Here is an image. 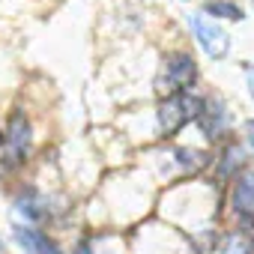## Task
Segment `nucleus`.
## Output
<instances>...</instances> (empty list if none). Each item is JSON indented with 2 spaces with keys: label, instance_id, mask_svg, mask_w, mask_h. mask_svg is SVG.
I'll return each mask as SVG.
<instances>
[{
  "label": "nucleus",
  "instance_id": "nucleus-1",
  "mask_svg": "<svg viewBox=\"0 0 254 254\" xmlns=\"http://www.w3.org/2000/svg\"><path fill=\"white\" fill-rule=\"evenodd\" d=\"M194 78H197L194 57L186 54V51H177V54H168L162 60V69H159V78H156V90H159L162 99L177 96V93H189Z\"/></svg>",
  "mask_w": 254,
  "mask_h": 254
},
{
  "label": "nucleus",
  "instance_id": "nucleus-2",
  "mask_svg": "<svg viewBox=\"0 0 254 254\" xmlns=\"http://www.w3.org/2000/svg\"><path fill=\"white\" fill-rule=\"evenodd\" d=\"M27 153H30V123H27L24 111H15L6 120L3 138H0V156H3L0 162H3L6 171H12L27 162Z\"/></svg>",
  "mask_w": 254,
  "mask_h": 254
},
{
  "label": "nucleus",
  "instance_id": "nucleus-3",
  "mask_svg": "<svg viewBox=\"0 0 254 254\" xmlns=\"http://www.w3.org/2000/svg\"><path fill=\"white\" fill-rule=\"evenodd\" d=\"M200 105H203V99L191 96V93H177V96L162 99V105H159V126H162V132L174 135V132L183 129L186 123L197 120Z\"/></svg>",
  "mask_w": 254,
  "mask_h": 254
},
{
  "label": "nucleus",
  "instance_id": "nucleus-4",
  "mask_svg": "<svg viewBox=\"0 0 254 254\" xmlns=\"http://www.w3.org/2000/svg\"><path fill=\"white\" fill-rule=\"evenodd\" d=\"M189 24H191V33H194L197 45L206 51V57L221 60V57L230 51V39H227V33H224V30H221L212 18H206L203 12L191 15V18H189Z\"/></svg>",
  "mask_w": 254,
  "mask_h": 254
},
{
  "label": "nucleus",
  "instance_id": "nucleus-5",
  "mask_svg": "<svg viewBox=\"0 0 254 254\" xmlns=\"http://www.w3.org/2000/svg\"><path fill=\"white\" fill-rule=\"evenodd\" d=\"M197 123H200L203 135H206L209 141H215V138H221V135L227 132V126H230V117H227V111H224V105H221V102L209 99V102H203V105H200Z\"/></svg>",
  "mask_w": 254,
  "mask_h": 254
},
{
  "label": "nucleus",
  "instance_id": "nucleus-6",
  "mask_svg": "<svg viewBox=\"0 0 254 254\" xmlns=\"http://www.w3.org/2000/svg\"><path fill=\"white\" fill-rule=\"evenodd\" d=\"M233 209L239 218L254 221V171H245L242 177H236L233 186Z\"/></svg>",
  "mask_w": 254,
  "mask_h": 254
},
{
  "label": "nucleus",
  "instance_id": "nucleus-7",
  "mask_svg": "<svg viewBox=\"0 0 254 254\" xmlns=\"http://www.w3.org/2000/svg\"><path fill=\"white\" fill-rule=\"evenodd\" d=\"M15 239L24 248V254H60V248L36 227H15Z\"/></svg>",
  "mask_w": 254,
  "mask_h": 254
},
{
  "label": "nucleus",
  "instance_id": "nucleus-8",
  "mask_svg": "<svg viewBox=\"0 0 254 254\" xmlns=\"http://www.w3.org/2000/svg\"><path fill=\"white\" fill-rule=\"evenodd\" d=\"M203 15H218V18H230V21H242L245 18L242 9L236 3H230V0H209Z\"/></svg>",
  "mask_w": 254,
  "mask_h": 254
},
{
  "label": "nucleus",
  "instance_id": "nucleus-9",
  "mask_svg": "<svg viewBox=\"0 0 254 254\" xmlns=\"http://www.w3.org/2000/svg\"><path fill=\"white\" fill-rule=\"evenodd\" d=\"M221 254H251V239L245 233H233V236H227Z\"/></svg>",
  "mask_w": 254,
  "mask_h": 254
},
{
  "label": "nucleus",
  "instance_id": "nucleus-10",
  "mask_svg": "<svg viewBox=\"0 0 254 254\" xmlns=\"http://www.w3.org/2000/svg\"><path fill=\"white\" fill-rule=\"evenodd\" d=\"M236 165H242V150H239L236 144H230V147L224 150V165H221V171H224V174H230Z\"/></svg>",
  "mask_w": 254,
  "mask_h": 254
},
{
  "label": "nucleus",
  "instance_id": "nucleus-11",
  "mask_svg": "<svg viewBox=\"0 0 254 254\" xmlns=\"http://www.w3.org/2000/svg\"><path fill=\"white\" fill-rule=\"evenodd\" d=\"M245 75H248V87H251V96H254V66H245Z\"/></svg>",
  "mask_w": 254,
  "mask_h": 254
},
{
  "label": "nucleus",
  "instance_id": "nucleus-12",
  "mask_svg": "<svg viewBox=\"0 0 254 254\" xmlns=\"http://www.w3.org/2000/svg\"><path fill=\"white\" fill-rule=\"evenodd\" d=\"M245 132H248V141H251V147H254V120L245 123Z\"/></svg>",
  "mask_w": 254,
  "mask_h": 254
}]
</instances>
